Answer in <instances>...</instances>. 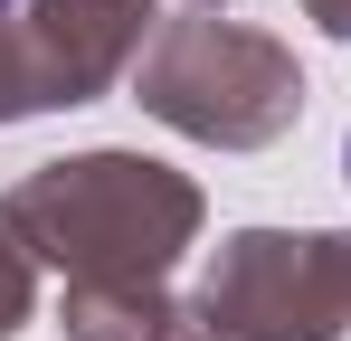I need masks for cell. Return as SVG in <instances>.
<instances>
[{"mask_svg":"<svg viewBox=\"0 0 351 341\" xmlns=\"http://www.w3.org/2000/svg\"><path fill=\"white\" fill-rule=\"evenodd\" d=\"M0 218L19 227V247L58 256L76 284H162V266L199 227V190L143 152H86V162L29 170L0 199Z\"/></svg>","mask_w":351,"mask_h":341,"instance_id":"obj_1","label":"cell"},{"mask_svg":"<svg viewBox=\"0 0 351 341\" xmlns=\"http://www.w3.org/2000/svg\"><path fill=\"white\" fill-rule=\"evenodd\" d=\"M133 86H143V105L162 123L199 133V142H276L294 123V105H304L294 57L276 38H256V29H237V19H209V10L162 19L143 38Z\"/></svg>","mask_w":351,"mask_h":341,"instance_id":"obj_2","label":"cell"},{"mask_svg":"<svg viewBox=\"0 0 351 341\" xmlns=\"http://www.w3.org/2000/svg\"><path fill=\"white\" fill-rule=\"evenodd\" d=\"M199 313L219 341H342L351 332V237L247 227L219 247Z\"/></svg>","mask_w":351,"mask_h":341,"instance_id":"obj_3","label":"cell"},{"mask_svg":"<svg viewBox=\"0 0 351 341\" xmlns=\"http://www.w3.org/2000/svg\"><path fill=\"white\" fill-rule=\"evenodd\" d=\"M66 332L76 341H219V323L199 303H171L162 284H76Z\"/></svg>","mask_w":351,"mask_h":341,"instance_id":"obj_4","label":"cell"},{"mask_svg":"<svg viewBox=\"0 0 351 341\" xmlns=\"http://www.w3.org/2000/svg\"><path fill=\"white\" fill-rule=\"evenodd\" d=\"M29 323V247H19V227L0 218V341Z\"/></svg>","mask_w":351,"mask_h":341,"instance_id":"obj_5","label":"cell"},{"mask_svg":"<svg viewBox=\"0 0 351 341\" xmlns=\"http://www.w3.org/2000/svg\"><path fill=\"white\" fill-rule=\"evenodd\" d=\"M0 10H10V0H0Z\"/></svg>","mask_w":351,"mask_h":341,"instance_id":"obj_6","label":"cell"}]
</instances>
